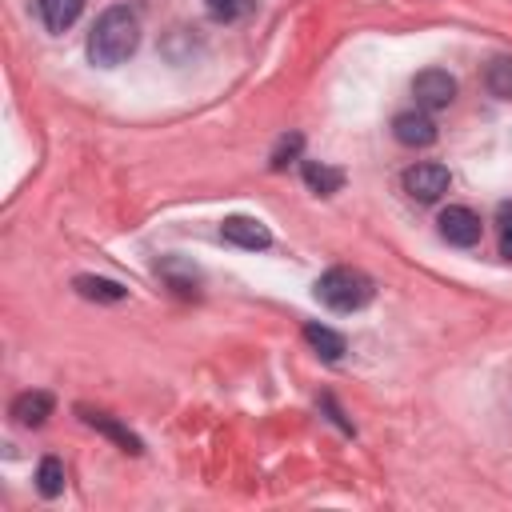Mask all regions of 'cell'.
<instances>
[{
    "mask_svg": "<svg viewBox=\"0 0 512 512\" xmlns=\"http://www.w3.org/2000/svg\"><path fill=\"white\" fill-rule=\"evenodd\" d=\"M140 44V20L128 4H112L96 16L92 32H88V60L100 68H116L124 64Z\"/></svg>",
    "mask_w": 512,
    "mask_h": 512,
    "instance_id": "cell-1",
    "label": "cell"
},
{
    "mask_svg": "<svg viewBox=\"0 0 512 512\" xmlns=\"http://www.w3.org/2000/svg\"><path fill=\"white\" fill-rule=\"evenodd\" d=\"M376 284L360 272V268H328L316 280V300L332 312H360L372 300Z\"/></svg>",
    "mask_w": 512,
    "mask_h": 512,
    "instance_id": "cell-2",
    "label": "cell"
},
{
    "mask_svg": "<svg viewBox=\"0 0 512 512\" xmlns=\"http://www.w3.org/2000/svg\"><path fill=\"white\" fill-rule=\"evenodd\" d=\"M412 96H416V108L440 112V108H448V104L456 100V80H452L444 68H424V72H416V80H412Z\"/></svg>",
    "mask_w": 512,
    "mask_h": 512,
    "instance_id": "cell-3",
    "label": "cell"
},
{
    "mask_svg": "<svg viewBox=\"0 0 512 512\" xmlns=\"http://www.w3.org/2000/svg\"><path fill=\"white\" fill-rule=\"evenodd\" d=\"M448 184H452V176H448L444 164H412L404 172V192L420 204H436L448 192Z\"/></svg>",
    "mask_w": 512,
    "mask_h": 512,
    "instance_id": "cell-4",
    "label": "cell"
},
{
    "mask_svg": "<svg viewBox=\"0 0 512 512\" xmlns=\"http://www.w3.org/2000/svg\"><path fill=\"white\" fill-rule=\"evenodd\" d=\"M440 236L448 240V244H456V248H472V244H480V232H484V224H480V216L468 208V204H448L444 212H440Z\"/></svg>",
    "mask_w": 512,
    "mask_h": 512,
    "instance_id": "cell-5",
    "label": "cell"
},
{
    "mask_svg": "<svg viewBox=\"0 0 512 512\" xmlns=\"http://www.w3.org/2000/svg\"><path fill=\"white\" fill-rule=\"evenodd\" d=\"M76 412H80V420H84L88 428H96L100 436H108L120 452H128V456H140V452H144V440H140L128 424H120L116 416H108V412H100V408H88V404H80Z\"/></svg>",
    "mask_w": 512,
    "mask_h": 512,
    "instance_id": "cell-6",
    "label": "cell"
},
{
    "mask_svg": "<svg viewBox=\"0 0 512 512\" xmlns=\"http://www.w3.org/2000/svg\"><path fill=\"white\" fill-rule=\"evenodd\" d=\"M392 136L400 144H408V148H428V144H436L440 132H436V120L424 108H408V112H400L392 120Z\"/></svg>",
    "mask_w": 512,
    "mask_h": 512,
    "instance_id": "cell-7",
    "label": "cell"
},
{
    "mask_svg": "<svg viewBox=\"0 0 512 512\" xmlns=\"http://www.w3.org/2000/svg\"><path fill=\"white\" fill-rule=\"evenodd\" d=\"M220 236L228 244H236V248H248V252H264L272 244V232L260 220H252V216H228L220 224Z\"/></svg>",
    "mask_w": 512,
    "mask_h": 512,
    "instance_id": "cell-8",
    "label": "cell"
},
{
    "mask_svg": "<svg viewBox=\"0 0 512 512\" xmlns=\"http://www.w3.org/2000/svg\"><path fill=\"white\" fill-rule=\"evenodd\" d=\"M52 408H56V400H52V392H20L16 400H12V420L16 424H24V428H40L48 416H52Z\"/></svg>",
    "mask_w": 512,
    "mask_h": 512,
    "instance_id": "cell-9",
    "label": "cell"
},
{
    "mask_svg": "<svg viewBox=\"0 0 512 512\" xmlns=\"http://www.w3.org/2000/svg\"><path fill=\"white\" fill-rule=\"evenodd\" d=\"M36 12H40L48 32H68L80 20L84 0H36Z\"/></svg>",
    "mask_w": 512,
    "mask_h": 512,
    "instance_id": "cell-10",
    "label": "cell"
},
{
    "mask_svg": "<svg viewBox=\"0 0 512 512\" xmlns=\"http://www.w3.org/2000/svg\"><path fill=\"white\" fill-rule=\"evenodd\" d=\"M304 340H308L312 352H316L320 360H328V364L348 352V340H344L336 328H328V324H304Z\"/></svg>",
    "mask_w": 512,
    "mask_h": 512,
    "instance_id": "cell-11",
    "label": "cell"
},
{
    "mask_svg": "<svg viewBox=\"0 0 512 512\" xmlns=\"http://www.w3.org/2000/svg\"><path fill=\"white\" fill-rule=\"evenodd\" d=\"M72 288H76L84 300H96V304H120V300L128 296V288H124V284L104 280V276H76V280H72Z\"/></svg>",
    "mask_w": 512,
    "mask_h": 512,
    "instance_id": "cell-12",
    "label": "cell"
},
{
    "mask_svg": "<svg viewBox=\"0 0 512 512\" xmlns=\"http://www.w3.org/2000/svg\"><path fill=\"white\" fill-rule=\"evenodd\" d=\"M304 184L316 192V196H332V192H340L344 188V172L340 168H332V164H316V160H304Z\"/></svg>",
    "mask_w": 512,
    "mask_h": 512,
    "instance_id": "cell-13",
    "label": "cell"
},
{
    "mask_svg": "<svg viewBox=\"0 0 512 512\" xmlns=\"http://www.w3.org/2000/svg\"><path fill=\"white\" fill-rule=\"evenodd\" d=\"M36 492H40L44 500H56V496L64 492V464H60L56 456H44V460L36 464Z\"/></svg>",
    "mask_w": 512,
    "mask_h": 512,
    "instance_id": "cell-14",
    "label": "cell"
},
{
    "mask_svg": "<svg viewBox=\"0 0 512 512\" xmlns=\"http://www.w3.org/2000/svg\"><path fill=\"white\" fill-rule=\"evenodd\" d=\"M484 84H488L492 96L512 100V56H496V60L484 68Z\"/></svg>",
    "mask_w": 512,
    "mask_h": 512,
    "instance_id": "cell-15",
    "label": "cell"
},
{
    "mask_svg": "<svg viewBox=\"0 0 512 512\" xmlns=\"http://www.w3.org/2000/svg\"><path fill=\"white\" fill-rule=\"evenodd\" d=\"M160 276H168L180 292H188V288L196 284V268H184V264H180V260H172V256H168V260H160Z\"/></svg>",
    "mask_w": 512,
    "mask_h": 512,
    "instance_id": "cell-16",
    "label": "cell"
},
{
    "mask_svg": "<svg viewBox=\"0 0 512 512\" xmlns=\"http://www.w3.org/2000/svg\"><path fill=\"white\" fill-rule=\"evenodd\" d=\"M300 148H304V136H300V132H292V136H284V140L276 144V152H272V160H268V164H272V172H276V168H284L288 160H296V156H300Z\"/></svg>",
    "mask_w": 512,
    "mask_h": 512,
    "instance_id": "cell-17",
    "label": "cell"
},
{
    "mask_svg": "<svg viewBox=\"0 0 512 512\" xmlns=\"http://www.w3.org/2000/svg\"><path fill=\"white\" fill-rule=\"evenodd\" d=\"M496 220H500V256L512 260V200L496 208Z\"/></svg>",
    "mask_w": 512,
    "mask_h": 512,
    "instance_id": "cell-18",
    "label": "cell"
},
{
    "mask_svg": "<svg viewBox=\"0 0 512 512\" xmlns=\"http://www.w3.org/2000/svg\"><path fill=\"white\" fill-rule=\"evenodd\" d=\"M204 4L216 20H236L240 12H248V0H204Z\"/></svg>",
    "mask_w": 512,
    "mask_h": 512,
    "instance_id": "cell-19",
    "label": "cell"
}]
</instances>
